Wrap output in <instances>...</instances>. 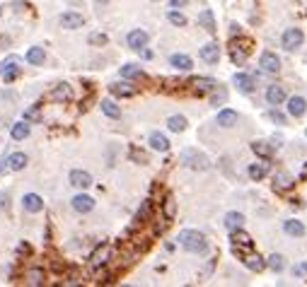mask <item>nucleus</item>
<instances>
[{
	"instance_id": "obj_1",
	"label": "nucleus",
	"mask_w": 307,
	"mask_h": 287,
	"mask_svg": "<svg viewBox=\"0 0 307 287\" xmlns=\"http://www.w3.org/2000/svg\"><path fill=\"white\" fill-rule=\"evenodd\" d=\"M182 248H186L189 254H206V248H208V239H206V234L198 232V230H184L179 232V239H177Z\"/></svg>"
},
{
	"instance_id": "obj_2",
	"label": "nucleus",
	"mask_w": 307,
	"mask_h": 287,
	"mask_svg": "<svg viewBox=\"0 0 307 287\" xmlns=\"http://www.w3.org/2000/svg\"><path fill=\"white\" fill-rule=\"evenodd\" d=\"M179 162H182L184 166H189V169H196V172H206L210 166V160L201 150H196V148H186V150L179 154Z\"/></svg>"
},
{
	"instance_id": "obj_3",
	"label": "nucleus",
	"mask_w": 307,
	"mask_h": 287,
	"mask_svg": "<svg viewBox=\"0 0 307 287\" xmlns=\"http://www.w3.org/2000/svg\"><path fill=\"white\" fill-rule=\"evenodd\" d=\"M280 44H283V48L285 51H297L302 44H305V32L297 27H290L283 32V36H280Z\"/></svg>"
},
{
	"instance_id": "obj_4",
	"label": "nucleus",
	"mask_w": 307,
	"mask_h": 287,
	"mask_svg": "<svg viewBox=\"0 0 307 287\" xmlns=\"http://www.w3.org/2000/svg\"><path fill=\"white\" fill-rule=\"evenodd\" d=\"M249 54H251V41L249 39H242V36H237V41H232V46H230V58H232L237 66H239V63H244Z\"/></svg>"
},
{
	"instance_id": "obj_5",
	"label": "nucleus",
	"mask_w": 307,
	"mask_h": 287,
	"mask_svg": "<svg viewBox=\"0 0 307 287\" xmlns=\"http://www.w3.org/2000/svg\"><path fill=\"white\" fill-rule=\"evenodd\" d=\"M148 32L145 29H133V32H128V36H126V44H128V48H133V51H143L145 46H148Z\"/></svg>"
},
{
	"instance_id": "obj_6",
	"label": "nucleus",
	"mask_w": 307,
	"mask_h": 287,
	"mask_svg": "<svg viewBox=\"0 0 307 287\" xmlns=\"http://www.w3.org/2000/svg\"><path fill=\"white\" fill-rule=\"evenodd\" d=\"M109 258H112V246L102 244V246H97V251L90 256V266L97 270V268H102V266H107V263H109Z\"/></svg>"
},
{
	"instance_id": "obj_7",
	"label": "nucleus",
	"mask_w": 307,
	"mask_h": 287,
	"mask_svg": "<svg viewBox=\"0 0 307 287\" xmlns=\"http://www.w3.org/2000/svg\"><path fill=\"white\" fill-rule=\"evenodd\" d=\"M70 205H73V210L75 212H90L92 208H95V198L92 196H87V193H78V196H73V200H70Z\"/></svg>"
},
{
	"instance_id": "obj_8",
	"label": "nucleus",
	"mask_w": 307,
	"mask_h": 287,
	"mask_svg": "<svg viewBox=\"0 0 307 287\" xmlns=\"http://www.w3.org/2000/svg\"><path fill=\"white\" fill-rule=\"evenodd\" d=\"M68 181H70V186H75V188H80V191H85V188L92 186V176H90L87 172H83V169H73Z\"/></svg>"
},
{
	"instance_id": "obj_9",
	"label": "nucleus",
	"mask_w": 307,
	"mask_h": 287,
	"mask_svg": "<svg viewBox=\"0 0 307 287\" xmlns=\"http://www.w3.org/2000/svg\"><path fill=\"white\" fill-rule=\"evenodd\" d=\"M198 56H201V60H206L208 66H215V63L220 60V46H218L215 41H210V44H206V46L198 51Z\"/></svg>"
},
{
	"instance_id": "obj_10",
	"label": "nucleus",
	"mask_w": 307,
	"mask_h": 287,
	"mask_svg": "<svg viewBox=\"0 0 307 287\" xmlns=\"http://www.w3.org/2000/svg\"><path fill=\"white\" fill-rule=\"evenodd\" d=\"M230 242H232V248H235V254H239L242 248H251V236L247 232H242V230H235V232H230Z\"/></svg>"
},
{
	"instance_id": "obj_11",
	"label": "nucleus",
	"mask_w": 307,
	"mask_h": 287,
	"mask_svg": "<svg viewBox=\"0 0 307 287\" xmlns=\"http://www.w3.org/2000/svg\"><path fill=\"white\" fill-rule=\"evenodd\" d=\"M109 92L114 96H136L138 94V87L133 82H112L109 84Z\"/></svg>"
},
{
	"instance_id": "obj_12",
	"label": "nucleus",
	"mask_w": 307,
	"mask_h": 287,
	"mask_svg": "<svg viewBox=\"0 0 307 287\" xmlns=\"http://www.w3.org/2000/svg\"><path fill=\"white\" fill-rule=\"evenodd\" d=\"M239 258H242V263L249 268L251 273H261V270L266 268V260L261 258L259 254H251V251L249 254H239Z\"/></svg>"
},
{
	"instance_id": "obj_13",
	"label": "nucleus",
	"mask_w": 307,
	"mask_h": 287,
	"mask_svg": "<svg viewBox=\"0 0 307 287\" xmlns=\"http://www.w3.org/2000/svg\"><path fill=\"white\" fill-rule=\"evenodd\" d=\"M259 66L264 72H278L280 70V58L276 54H271V51H264L261 58H259Z\"/></svg>"
},
{
	"instance_id": "obj_14",
	"label": "nucleus",
	"mask_w": 307,
	"mask_h": 287,
	"mask_svg": "<svg viewBox=\"0 0 307 287\" xmlns=\"http://www.w3.org/2000/svg\"><path fill=\"white\" fill-rule=\"evenodd\" d=\"M20 75H22V68H20V63H17V60H8V63H3V68H0V78H3V82H15Z\"/></svg>"
},
{
	"instance_id": "obj_15",
	"label": "nucleus",
	"mask_w": 307,
	"mask_h": 287,
	"mask_svg": "<svg viewBox=\"0 0 307 287\" xmlns=\"http://www.w3.org/2000/svg\"><path fill=\"white\" fill-rule=\"evenodd\" d=\"M58 22H61V27L63 29H80L85 24V17L80 12H73V10H70V12L61 14V20H58Z\"/></svg>"
},
{
	"instance_id": "obj_16",
	"label": "nucleus",
	"mask_w": 307,
	"mask_h": 287,
	"mask_svg": "<svg viewBox=\"0 0 307 287\" xmlns=\"http://www.w3.org/2000/svg\"><path fill=\"white\" fill-rule=\"evenodd\" d=\"M22 208H25L27 212H42L44 198L37 196V193H25V196H22Z\"/></svg>"
},
{
	"instance_id": "obj_17",
	"label": "nucleus",
	"mask_w": 307,
	"mask_h": 287,
	"mask_svg": "<svg viewBox=\"0 0 307 287\" xmlns=\"http://www.w3.org/2000/svg\"><path fill=\"white\" fill-rule=\"evenodd\" d=\"M232 84L237 87L242 94H251V92H254V78L247 75V72H237V75L232 78Z\"/></svg>"
},
{
	"instance_id": "obj_18",
	"label": "nucleus",
	"mask_w": 307,
	"mask_h": 287,
	"mask_svg": "<svg viewBox=\"0 0 307 287\" xmlns=\"http://www.w3.org/2000/svg\"><path fill=\"white\" fill-rule=\"evenodd\" d=\"M237 121H239V114L232 109L218 111V116H215V123H218L220 128H232V126H237Z\"/></svg>"
},
{
	"instance_id": "obj_19",
	"label": "nucleus",
	"mask_w": 307,
	"mask_h": 287,
	"mask_svg": "<svg viewBox=\"0 0 307 287\" xmlns=\"http://www.w3.org/2000/svg\"><path fill=\"white\" fill-rule=\"evenodd\" d=\"M266 102L271 104V106H278L285 102V90L280 87V84H268L266 87Z\"/></svg>"
},
{
	"instance_id": "obj_20",
	"label": "nucleus",
	"mask_w": 307,
	"mask_h": 287,
	"mask_svg": "<svg viewBox=\"0 0 307 287\" xmlns=\"http://www.w3.org/2000/svg\"><path fill=\"white\" fill-rule=\"evenodd\" d=\"M51 99H54V102H58V104H66V102H70V99H73V90H70V84H66V82L56 84V87L51 90Z\"/></svg>"
},
{
	"instance_id": "obj_21",
	"label": "nucleus",
	"mask_w": 307,
	"mask_h": 287,
	"mask_svg": "<svg viewBox=\"0 0 307 287\" xmlns=\"http://www.w3.org/2000/svg\"><path fill=\"white\" fill-rule=\"evenodd\" d=\"M305 111H307L305 96H290V99H288V114H290V116L300 118V116H305Z\"/></svg>"
},
{
	"instance_id": "obj_22",
	"label": "nucleus",
	"mask_w": 307,
	"mask_h": 287,
	"mask_svg": "<svg viewBox=\"0 0 307 287\" xmlns=\"http://www.w3.org/2000/svg\"><path fill=\"white\" fill-rule=\"evenodd\" d=\"M225 230H230V232H235V230H242L244 227V215L237 212V210H232V212H227L225 215Z\"/></svg>"
},
{
	"instance_id": "obj_23",
	"label": "nucleus",
	"mask_w": 307,
	"mask_h": 287,
	"mask_svg": "<svg viewBox=\"0 0 307 287\" xmlns=\"http://www.w3.org/2000/svg\"><path fill=\"white\" fill-rule=\"evenodd\" d=\"M169 66L177 68V70H191L194 68V60H191L186 54H172L169 56Z\"/></svg>"
},
{
	"instance_id": "obj_24",
	"label": "nucleus",
	"mask_w": 307,
	"mask_h": 287,
	"mask_svg": "<svg viewBox=\"0 0 307 287\" xmlns=\"http://www.w3.org/2000/svg\"><path fill=\"white\" fill-rule=\"evenodd\" d=\"M273 186H276L278 191H288V188L295 186V181L288 172H276V174H273Z\"/></svg>"
},
{
	"instance_id": "obj_25",
	"label": "nucleus",
	"mask_w": 307,
	"mask_h": 287,
	"mask_svg": "<svg viewBox=\"0 0 307 287\" xmlns=\"http://www.w3.org/2000/svg\"><path fill=\"white\" fill-rule=\"evenodd\" d=\"M99 106H102V114H104V116H109V118H114V121L121 118V106H119L114 99H102Z\"/></svg>"
},
{
	"instance_id": "obj_26",
	"label": "nucleus",
	"mask_w": 307,
	"mask_h": 287,
	"mask_svg": "<svg viewBox=\"0 0 307 287\" xmlns=\"http://www.w3.org/2000/svg\"><path fill=\"white\" fill-rule=\"evenodd\" d=\"M25 58H27L29 66H44V63H46V54H44L42 46H32Z\"/></svg>"
},
{
	"instance_id": "obj_27",
	"label": "nucleus",
	"mask_w": 307,
	"mask_h": 287,
	"mask_svg": "<svg viewBox=\"0 0 307 287\" xmlns=\"http://www.w3.org/2000/svg\"><path fill=\"white\" fill-rule=\"evenodd\" d=\"M283 232L288 234V236H302L305 234V224L300 220H285L283 222Z\"/></svg>"
},
{
	"instance_id": "obj_28",
	"label": "nucleus",
	"mask_w": 307,
	"mask_h": 287,
	"mask_svg": "<svg viewBox=\"0 0 307 287\" xmlns=\"http://www.w3.org/2000/svg\"><path fill=\"white\" fill-rule=\"evenodd\" d=\"M148 140H150V148H153V150H157V152H167L169 150L167 136H162V133H157V130H155V133H150V138H148Z\"/></svg>"
},
{
	"instance_id": "obj_29",
	"label": "nucleus",
	"mask_w": 307,
	"mask_h": 287,
	"mask_svg": "<svg viewBox=\"0 0 307 287\" xmlns=\"http://www.w3.org/2000/svg\"><path fill=\"white\" fill-rule=\"evenodd\" d=\"M191 87H194L196 92H213V87H218V82L213 80V78H194Z\"/></svg>"
},
{
	"instance_id": "obj_30",
	"label": "nucleus",
	"mask_w": 307,
	"mask_h": 287,
	"mask_svg": "<svg viewBox=\"0 0 307 287\" xmlns=\"http://www.w3.org/2000/svg\"><path fill=\"white\" fill-rule=\"evenodd\" d=\"M29 130H32V128H29V123L25 121V118H22L20 123H13V126H10V136H13V140H25V138L29 136Z\"/></svg>"
},
{
	"instance_id": "obj_31",
	"label": "nucleus",
	"mask_w": 307,
	"mask_h": 287,
	"mask_svg": "<svg viewBox=\"0 0 307 287\" xmlns=\"http://www.w3.org/2000/svg\"><path fill=\"white\" fill-rule=\"evenodd\" d=\"M27 154H25V152H13V154H10V157H8V164H10V169H13V172H22V169H25V166H27Z\"/></svg>"
},
{
	"instance_id": "obj_32",
	"label": "nucleus",
	"mask_w": 307,
	"mask_h": 287,
	"mask_svg": "<svg viewBox=\"0 0 307 287\" xmlns=\"http://www.w3.org/2000/svg\"><path fill=\"white\" fill-rule=\"evenodd\" d=\"M121 78H126V80H140V78H145V72L138 68V66H133V63H126V66H121Z\"/></svg>"
},
{
	"instance_id": "obj_33",
	"label": "nucleus",
	"mask_w": 307,
	"mask_h": 287,
	"mask_svg": "<svg viewBox=\"0 0 307 287\" xmlns=\"http://www.w3.org/2000/svg\"><path fill=\"white\" fill-rule=\"evenodd\" d=\"M266 166H268L266 162H254V164H249V166H247V174H249L251 181H261V178L266 176Z\"/></svg>"
},
{
	"instance_id": "obj_34",
	"label": "nucleus",
	"mask_w": 307,
	"mask_h": 287,
	"mask_svg": "<svg viewBox=\"0 0 307 287\" xmlns=\"http://www.w3.org/2000/svg\"><path fill=\"white\" fill-rule=\"evenodd\" d=\"M150 215H153V200L148 198V200H143V203H140L138 212H136V222L143 224V222H148V220H150Z\"/></svg>"
},
{
	"instance_id": "obj_35",
	"label": "nucleus",
	"mask_w": 307,
	"mask_h": 287,
	"mask_svg": "<svg viewBox=\"0 0 307 287\" xmlns=\"http://www.w3.org/2000/svg\"><path fill=\"white\" fill-rule=\"evenodd\" d=\"M198 24L206 29V32H215V17H213V10H201V14H198Z\"/></svg>"
},
{
	"instance_id": "obj_36",
	"label": "nucleus",
	"mask_w": 307,
	"mask_h": 287,
	"mask_svg": "<svg viewBox=\"0 0 307 287\" xmlns=\"http://www.w3.org/2000/svg\"><path fill=\"white\" fill-rule=\"evenodd\" d=\"M22 118L27 123H39L42 121V106L39 104H32V106H27V109L22 111Z\"/></svg>"
},
{
	"instance_id": "obj_37",
	"label": "nucleus",
	"mask_w": 307,
	"mask_h": 287,
	"mask_svg": "<svg viewBox=\"0 0 307 287\" xmlns=\"http://www.w3.org/2000/svg\"><path fill=\"white\" fill-rule=\"evenodd\" d=\"M167 128L172 133H184V130H186V118L179 116V114H174V116L167 118Z\"/></svg>"
},
{
	"instance_id": "obj_38",
	"label": "nucleus",
	"mask_w": 307,
	"mask_h": 287,
	"mask_svg": "<svg viewBox=\"0 0 307 287\" xmlns=\"http://www.w3.org/2000/svg\"><path fill=\"white\" fill-rule=\"evenodd\" d=\"M251 150H254V154H259V157L268 160V157H271V152H273V145H268V142H264V140H256V142H251Z\"/></svg>"
},
{
	"instance_id": "obj_39",
	"label": "nucleus",
	"mask_w": 307,
	"mask_h": 287,
	"mask_svg": "<svg viewBox=\"0 0 307 287\" xmlns=\"http://www.w3.org/2000/svg\"><path fill=\"white\" fill-rule=\"evenodd\" d=\"M27 285H32V287H39V285H44V270L42 268H32L27 273Z\"/></svg>"
},
{
	"instance_id": "obj_40",
	"label": "nucleus",
	"mask_w": 307,
	"mask_h": 287,
	"mask_svg": "<svg viewBox=\"0 0 307 287\" xmlns=\"http://www.w3.org/2000/svg\"><path fill=\"white\" fill-rule=\"evenodd\" d=\"M162 212H165V220H172V218H174V212H177L174 196H165V200H162Z\"/></svg>"
},
{
	"instance_id": "obj_41",
	"label": "nucleus",
	"mask_w": 307,
	"mask_h": 287,
	"mask_svg": "<svg viewBox=\"0 0 307 287\" xmlns=\"http://www.w3.org/2000/svg\"><path fill=\"white\" fill-rule=\"evenodd\" d=\"M225 102H227V90H223V87H213L210 104H213V106H220V104H225Z\"/></svg>"
},
{
	"instance_id": "obj_42",
	"label": "nucleus",
	"mask_w": 307,
	"mask_h": 287,
	"mask_svg": "<svg viewBox=\"0 0 307 287\" xmlns=\"http://www.w3.org/2000/svg\"><path fill=\"white\" fill-rule=\"evenodd\" d=\"M266 266H268L271 270H276V273H280V270L285 268V263H283V256H280V254H271V256L266 258Z\"/></svg>"
},
{
	"instance_id": "obj_43",
	"label": "nucleus",
	"mask_w": 307,
	"mask_h": 287,
	"mask_svg": "<svg viewBox=\"0 0 307 287\" xmlns=\"http://www.w3.org/2000/svg\"><path fill=\"white\" fill-rule=\"evenodd\" d=\"M167 20L174 24V27H184V24H186V17H184L182 12H177V8H172V10L167 12Z\"/></svg>"
},
{
	"instance_id": "obj_44",
	"label": "nucleus",
	"mask_w": 307,
	"mask_h": 287,
	"mask_svg": "<svg viewBox=\"0 0 307 287\" xmlns=\"http://www.w3.org/2000/svg\"><path fill=\"white\" fill-rule=\"evenodd\" d=\"M90 44H92V46H104V44H107V34H99V32L90 34Z\"/></svg>"
},
{
	"instance_id": "obj_45",
	"label": "nucleus",
	"mask_w": 307,
	"mask_h": 287,
	"mask_svg": "<svg viewBox=\"0 0 307 287\" xmlns=\"http://www.w3.org/2000/svg\"><path fill=\"white\" fill-rule=\"evenodd\" d=\"M266 116H268V118H271V121H273V123H278V126H285V116H283L280 111L271 109V111H268V114H266Z\"/></svg>"
},
{
	"instance_id": "obj_46",
	"label": "nucleus",
	"mask_w": 307,
	"mask_h": 287,
	"mask_svg": "<svg viewBox=\"0 0 307 287\" xmlns=\"http://www.w3.org/2000/svg\"><path fill=\"white\" fill-rule=\"evenodd\" d=\"M10 208V196L5 191H0V210H8Z\"/></svg>"
},
{
	"instance_id": "obj_47",
	"label": "nucleus",
	"mask_w": 307,
	"mask_h": 287,
	"mask_svg": "<svg viewBox=\"0 0 307 287\" xmlns=\"http://www.w3.org/2000/svg\"><path fill=\"white\" fill-rule=\"evenodd\" d=\"M131 160H136V162H148V157L138 150H131Z\"/></svg>"
},
{
	"instance_id": "obj_48",
	"label": "nucleus",
	"mask_w": 307,
	"mask_h": 287,
	"mask_svg": "<svg viewBox=\"0 0 307 287\" xmlns=\"http://www.w3.org/2000/svg\"><path fill=\"white\" fill-rule=\"evenodd\" d=\"M189 0H169V8H184Z\"/></svg>"
},
{
	"instance_id": "obj_49",
	"label": "nucleus",
	"mask_w": 307,
	"mask_h": 287,
	"mask_svg": "<svg viewBox=\"0 0 307 287\" xmlns=\"http://www.w3.org/2000/svg\"><path fill=\"white\" fill-rule=\"evenodd\" d=\"M8 46H10V36L0 34V48H8Z\"/></svg>"
},
{
	"instance_id": "obj_50",
	"label": "nucleus",
	"mask_w": 307,
	"mask_h": 287,
	"mask_svg": "<svg viewBox=\"0 0 307 287\" xmlns=\"http://www.w3.org/2000/svg\"><path fill=\"white\" fill-rule=\"evenodd\" d=\"M0 99H8V102H15V94H13V92H0Z\"/></svg>"
},
{
	"instance_id": "obj_51",
	"label": "nucleus",
	"mask_w": 307,
	"mask_h": 287,
	"mask_svg": "<svg viewBox=\"0 0 307 287\" xmlns=\"http://www.w3.org/2000/svg\"><path fill=\"white\" fill-rule=\"evenodd\" d=\"M295 273H297V275L307 273V263H300V266H297V268H295Z\"/></svg>"
},
{
	"instance_id": "obj_52",
	"label": "nucleus",
	"mask_w": 307,
	"mask_h": 287,
	"mask_svg": "<svg viewBox=\"0 0 307 287\" xmlns=\"http://www.w3.org/2000/svg\"><path fill=\"white\" fill-rule=\"evenodd\" d=\"M230 29H232V36H239V34H242V32H239V24H232Z\"/></svg>"
},
{
	"instance_id": "obj_53",
	"label": "nucleus",
	"mask_w": 307,
	"mask_h": 287,
	"mask_svg": "<svg viewBox=\"0 0 307 287\" xmlns=\"http://www.w3.org/2000/svg\"><path fill=\"white\" fill-rule=\"evenodd\" d=\"M20 254H29V246L27 244H20V248H17Z\"/></svg>"
},
{
	"instance_id": "obj_54",
	"label": "nucleus",
	"mask_w": 307,
	"mask_h": 287,
	"mask_svg": "<svg viewBox=\"0 0 307 287\" xmlns=\"http://www.w3.org/2000/svg\"><path fill=\"white\" fill-rule=\"evenodd\" d=\"M300 176H302V178L307 176V162H305V166H302V174H300Z\"/></svg>"
},
{
	"instance_id": "obj_55",
	"label": "nucleus",
	"mask_w": 307,
	"mask_h": 287,
	"mask_svg": "<svg viewBox=\"0 0 307 287\" xmlns=\"http://www.w3.org/2000/svg\"><path fill=\"white\" fill-rule=\"evenodd\" d=\"M95 2H97V5H104V2H109V0H95Z\"/></svg>"
},
{
	"instance_id": "obj_56",
	"label": "nucleus",
	"mask_w": 307,
	"mask_h": 287,
	"mask_svg": "<svg viewBox=\"0 0 307 287\" xmlns=\"http://www.w3.org/2000/svg\"><path fill=\"white\" fill-rule=\"evenodd\" d=\"M0 17H3V8H0Z\"/></svg>"
},
{
	"instance_id": "obj_57",
	"label": "nucleus",
	"mask_w": 307,
	"mask_h": 287,
	"mask_svg": "<svg viewBox=\"0 0 307 287\" xmlns=\"http://www.w3.org/2000/svg\"><path fill=\"white\" fill-rule=\"evenodd\" d=\"M0 68H3V66H0Z\"/></svg>"
},
{
	"instance_id": "obj_58",
	"label": "nucleus",
	"mask_w": 307,
	"mask_h": 287,
	"mask_svg": "<svg viewBox=\"0 0 307 287\" xmlns=\"http://www.w3.org/2000/svg\"><path fill=\"white\" fill-rule=\"evenodd\" d=\"M305 136H307V133H305Z\"/></svg>"
}]
</instances>
